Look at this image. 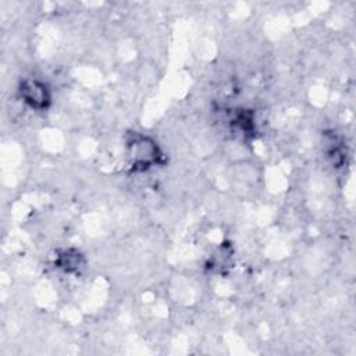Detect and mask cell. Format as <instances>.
Instances as JSON below:
<instances>
[{"mask_svg":"<svg viewBox=\"0 0 356 356\" xmlns=\"http://www.w3.org/2000/svg\"><path fill=\"white\" fill-rule=\"evenodd\" d=\"M127 153L131 161V167L145 171L160 160V149L157 143L142 134H134L127 142Z\"/></svg>","mask_w":356,"mask_h":356,"instance_id":"1","label":"cell"},{"mask_svg":"<svg viewBox=\"0 0 356 356\" xmlns=\"http://www.w3.org/2000/svg\"><path fill=\"white\" fill-rule=\"evenodd\" d=\"M18 92L22 102L32 110H46L50 106V89L44 82L36 78L24 79L19 85Z\"/></svg>","mask_w":356,"mask_h":356,"instance_id":"2","label":"cell"}]
</instances>
